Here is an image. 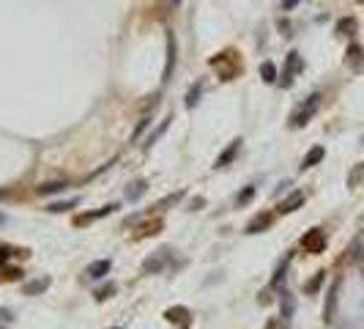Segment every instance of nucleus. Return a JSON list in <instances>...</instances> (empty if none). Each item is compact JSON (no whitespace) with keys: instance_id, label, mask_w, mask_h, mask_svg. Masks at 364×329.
I'll return each mask as SVG.
<instances>
[{"instance_id":"obj_7","label":"nucleus","mask_w":364,"mask_h":329,"mask_svg":"<svg viewBox=\"0 0 364 329\" xmlns=\"http://www.w3.org/2000/svg\"><path fill=\"white\" fill-rule=\"evenodd\" d=\"M164 318L173 321V324H178V326H189L192 324V321H189V310H186V307H170L167 313H164Z\"/></svg>"},{"instance_id":"obj_13","label":"nucleus","mask_w":364,"mask_h":329,"mask_svg":"<svg viewBox=\"0 0 364 329\" xmlns=\"http://www.w3.org/2000/svg\"><path fill=\"white\" fill-rule=\"evenodd\" d=\"M361 184H364V162H359L348 173V187H350V190H356V187H361Z\"/></svg>"},{"instance_id":"obj_9","label":"nucleus","mask_w":364,"mask_h":329,"mask_svg":"<svg viewBox=\"0 0 364 329\" xmlns=\"http://www.w3.org/2000/svg\"><path fill=\"white\" fill-rule=\"evenodd\" d=\"M238 148H241V140H233V143L219 154V159H216V168H225V164H230V162H233V156L238 154Z\"/></svg>"},{"instance_id":"obj_25","label":"nucleus","mask_w":364,"mask_h":329,"mask_svg":"<svg viewBox=\"0 0 364 329\" xmlns=\"http://www.w3.org/2000/svg\"><path fill=\"white\" fill-rule=\"evenodd\" d=\"M353 28H356V20H339L337 31H339V33H345V31H353Z\"/></svg>"},{"instance_id":"obj_15","label":"nucleus","mask_w":364,"mask_h":329,"mask_svg":"<svg viewBox=\"0 0 364 329\" xmlns=\"http://www.w3.org/2000/svg\"><path fill=\"white\" fill-rule=\"evenodd\" d=\"M63 190H66V181H50V184L39 187V195L47 198V195H55V192H63Z\"/></svg>"},{"instance_id":"obj_30","label":"nucleus","mask_w":364,"mask_h":329,"mask_svg":"<svg viewBox=\"0 0 364 329\" xmlns=\"http://www.w3.org/2000/svg\"><path fill=\"white\" fill-rule=\"evenodd\" d=\"M296 3H298V0H285V3H282V9H293Z\"/></svg>"},{"instance_id":"obj_4","label":"nucleus","mask_w":364,"mask_h":329,"mask_svg":"<svg viewBox=\"0 0 364 329\" xmlns=\"http://www.w3.org/2000/svg\"><path fill=\"white\" fill-rule=\"evenodd\" d=\"M167 258H170V250H159L154 258H148V261L143 263V272H145V274H156V272H162V269L167 266Z\"/></svg>"},{"instance_id":"obj_22","label":"nucleus","mask_w":364,"mask_h":329,"mask_svg":"<svg viewBox=\"0 0 364 329\" xmlns=\"http://www.w3.org/2000/svg\"><path fill=\"white\" fill-rule=\"evenodd\" d=\"M290 315H293V296L282 293V318H290Z\"/></svg>"},{"instance_id":"obj_10","label":"nucleus","mask_w":364,"mask_h":329,"mask_svg":"<svg viewBox=\"0 0 364 329\" xmlns=\"http://www.w3.org/2000/svg\"><path fill=\"white\" fill-rule=\"evenodd\" d=\"M323 156H326V148H323V145H315V148L309 151L307 156H304L301 168H304V170H307V168H315V164H318L320 159H323Z\"/></svg>"},{"instance_id":"obj_3","label":"nucleus","mask_w":364,"mask_h":329,"mask_svg":"<svg viewBox=\"0 0 364 329\" xmlns=\"http://www.w3.org/2000/svg\"><path fill=\"white\" fill-rule=\"evenodd\" d=\"M301 247L307 252H323V247H326V236H323V231H309V233H304L301 236Z\"/></svg>"},{"instance_id":"obj_26","label":"nucleus","mask_w":364,"mask_h":329,"mask_svg":"<svg viewBox=\"0 0 364 329\" xmlns=\"http://www.w3.org/2000/svg\"><path fill=\"white\" fill-rule=\"evenodd\" d=\"M113 291H115V285H107V288H102V291H96V299H99V302H104V299H107Z\"/></svg>"},{"instance_id":"obj_2","label":"nucleus","mask_w":364,"mask_h":329,"mask_svg":"<svg viewBox=\"0 0 364 329\" xmlns=\"http://www.w3.org/2000/svg\"><path fill=\"white\" fill-rule=\"evenodd\" d=\"M304 69V61H301V55L298 52H287V61H285V69H282V88H290L293 85V80H296V74Z\"/></svg>"},{"instance_id":"obj_5","label":"nucleus","mask_w":364,"mask_h":329,"mask_svg":"<svg viewBox=\"0 0 364 329\" xmlns=\"http://www.w3.org/2000/svg\"><path fill=\"white\" fill-rule=\"evenodd\" d=\"M110 269H113V261H110V258H102V261H93L91 266L85 269V274H88L91 280H102L104 274L110 272Z\"/></svg>"},{"instance_id":"obj_6","label":"nucleus","mask_w":364,"mask_h":329,"mask_svg":"<svg viewBox=\"0 0 364 329\" xmlns=\"http://www.w3.org/2000/svg\"><path fill=\"white\" fill-rule=\"evenodd\" d=\"M301 203H304V192L296 190V192H290V195H287L285 201L277 206V211H279V214H290V211H296Z\"/></svg>"},{"instance_id":"obj_34","label":"nucleus","mask_w":364,"mask_h":329,"mask_svg":"<svg viewBox=\"0 0 364 329\" xmlns=\"http://www.w3.org/2000/svg\"><path fill=\"white\" fill-rule=\"evenodd\" d=\"M359 3H364V0H359Z\"/></svg>"},{"instance_id":"obj_8","label":"nucleus","mask_w":364,"mask_h":329,"mask_svg":"<svg viewBox=\"0 0 364 329\" xmlns=\"http://www.w3.org/2000/svg\"><path fill=\"white\" fill-rule=\"evenodd\" d=\"M173 69H175V36L167 33V66H164V82L173 77Z\"/></svg>"},{"instance_id":"obj_23","label":"nucleus","mask_w":364,"mask_h":329,"mask_svg":"<svg viewBox=\"0 0 364 329\" xmlns=\"http://www.w3.org/2000/svg\"><path fill=\"white\" fill-rule=\"evenodd\" d=\"M252 198H255V187H244V192L236 198V203H238V206H246V203L252 201Z\"/></svg>"},{"instance_id":"obj_27","label":"nucleus","mask_w":364,"mask_h":329,"mask_svg":"<svg viewBox=\"0 0 364 329\" xmlns=\"http://www.w3.org/2000/svg\"><path fill=\"white\" fill-rule=\"evenodd\" d=\"M181 198H184V192H175V195H170V198H164L162 201V206H170V203H178Z\"/></svg>"},{"instance_id":"obj_20","label":"nucleus","mask_w":364,"mask_h":329,"mask_svg":"<svg viewBox=\"0 0 364 329\" xmlns=\"http://www.w3.org/2000/svg\"><path fill=\"white\" fill-rule=\"evenodd\" d=\"M200 91H203V82H197V85L189 91V96H186V107H195L197 99H200Z\"/></svg>"},{"instance_id":"obj_33","label":"nucleus","mask_w":364,"mask_h":329,"mask_svg":"<svg viewBox=\"0 0 364 329\" xmlns=\"http://www.w3.org/2000/svg\"><path fill=\"white\" fill-rule=\"evenodd\" d=\"M173 3H181V0H173Z\"/></svg>"},{"instance_id":"obj_29","label":"nucleus","mask_w":364,"mask_h":329,"mask_svg":"<svg viewBox=\"0 0 364 329\" xmlns=\"http://www.w3.org/2000/svg\"><path fill=\"white\" fill-rule=\"evenodd\" d=\"M9 255H11V250H9V247H0V266H3L6 261H9Z\"/></svg>"},{"instance_id":"obj_16","label":"nucleus","mask_w":364,"mask_h":329,"mask_svg":"<svg viewBox=\"0 0 364 329\" xmlns=\"http://www.w3.org/2000/svg\"><path fill=\"white\" fill-rule=\"evenodd\" d=\"M260 77L266 82H277V66H274L271 61H263L260 63Z\"/></svg>"},{"instance_id":"obj_24","label":"nucleus","mask_w":364,"mask_h":329,"mask_svg":"<svg viewBox=\"0 0 364 329\" xmlns=\"http://www.w3.org/2000/svg\"><path fill=\"white\" fill-rule=\"evenodd\" d=\"M320 283H323V272H318V274H315V280H312V283H307V293H315V291L320 288Z\"/></svg>"},{"instance_id":"obj_14","label":"nucleus","mask_w":364,"mask_h":329,"mask_svg":"<svg viewBox=\"0 0 364 329\" xmlns=\"http://www.w3.org/2000/svg\"><path fill=\"white\" fill-rule=\"evenodd\" d=\"M118 209L115 203H110V206H104V209H99V211H93V214H85V217H77V225H82V222H91V220H99V217H107V214H113V211Z\"/></svg>"},{"instance_id":"obj_11","label":"nucleus","mask_w":364,"mask_h":329,"mask_svg":"<svg viewBox=\"0 0 364 329\" xmlns=\"http://www.w3.org/2000/svg\"><path fill=\"white\" fill-rule=\"evenodd\" d=\"M268 225H271V214H260L246 225V233H260V231H266Z\"/></svg>"},{"instance_id":"obj_12","label":"nucleus","mask_w":364,"mask_h":329,"mask_svg":"<svg viewBox=\"0 0 364 329\" xmlns=\"http://www.w3.org/2000/svg\"><path fill=\"white\" fill-rule=\"evenodd\" d=\"M145 190H148V184H145V181H134V184L126 190V201H129V203L140 201V198L145 195Z\"/></svg>"},{"instance_id":"obj_31","label":"nucleus","mask_w":364,"mask_h":329,"mask_svg":"<svg viewBox=\"0 0 364 329\" xmlns=\"http://www.w3.org/2000/svg\"><path fill=\"white\" fill-rule=\"evenodd\" d=\"M3 222H6V214H3V211H0V225H3Z\"/></svg>"},{"instance_id":"obj_32","label":"nucleus","mask_w":364,"mask_h":329,"mask_svg":"<svg viewBox=\"0 0 364 329\" xmlns=\"http://www.w3.org/2000/svg\"><path fill=\"white\" fill-rule=\"evenodd\" d=\"M3 195H6V192H3V190H0V198H3Z\"/></svg>"},{"instance_id":"obj_1","label":"nucleus","mask_w":364,"mask_h":329,"mask_svg":"<svg viewBox=\"0 0 364 329\" xmlns=\"http://www.w3.org/2000/svg\"><path fill=\"white\" fill-rule=\"evenodd\" d=\"M318 107H320V93H312V96L307 99V102L301 104V107L293 113V118H290V126L293 129H301V126H307L309 121H312V115L318 113Z\"/></svg>"},{"instance_id":"obj_28","label":"nucleus","mask_w":364,"mask_h":329,"mask_svg":"<svg viewBox=\"0 0 364 329\" xmlns=\"http://www.w3.org/2000/svg\"><path fill=\"white\" fill-rule=\"evenodd\" d=\"M148 123H151V118H148V115H145V118H143V121L137 123V129H134V137H140V132H143V129L148 126Z\"/></svg>"},{"instance_id":"obj_35","label":"nucleus","mask_w":364,"mask_h":329,"mask_svg":"<svg viewBox=\"0 0 364 329\" xmlns=\"http://www.w3.org/2000/svg\"><path fill=\"white\" fill-rule=\"evenodd\" d=\"M115 329H121V326H115Z\"/></svg>"},{"instance_id":"obj_21","label":"nucleus","mask_w":364,"mask_h":329,"mask_svg":"<svg viewBox=\"0 0 364 329\" xmlns=\"http://www.w3.org/2000/svg\"><path fill=\"white\" fill-rule=\"evenodd\" d=\"M47 285H50V280H33V283L25 285V293H39V291H44Z\"/></svg>"},{"instance_id":"obj_18","label":"nucleus","mask_w":364,"mask_h":329,"mask_svg":"<svg viewBox=\"0 0 364 329\" xmlns=\"http://www.w3.org/2000/svg\"><path fill=\"white\" fill-rule=\"evenodd\" d=\"M77 203H80V198H72V201H63V203H52L47 211H50V214H61V211H69V209H74V206H77Z\"/></svg>"},{"instance_id":"obj_19","label":"nucleus","mask_w":364,"mask_h":329,"mask_svg":"<svg viewBox=\"0 0 364 329\" xmlns=\"http://www.w3.org/2000/svg\"><path fill=\"white\" fill-rule=\"evenodd\" d=\"M287 263H290V255H287L285 261H282V263H279V266H277V272H274V280H271V285H274V288H277L279 283H282V277H285V269H287Z\"/></svg>"},{"instance_id":"obj_17","label":"nucleus","mask_w":364,"mask_h":329,"mask_svg":"<svg viewBox=\"0 0 364 329\" xmlns=\"http://www.w3.org/2000/svg\"><path fill=\"white\" fill-rule=\"evenodd\" d=\"M337 288H339V283H334L331 291H328V302H326V310H323L326 321H331V315H334V304H337Z\"/></svg>"}]
</instances>
